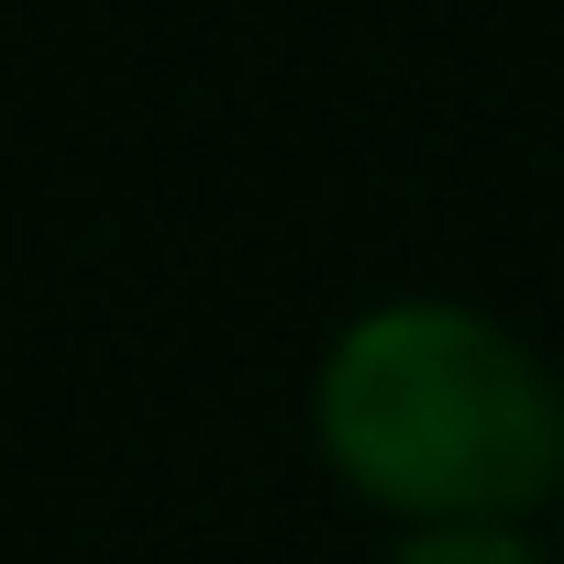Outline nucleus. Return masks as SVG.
<instances>
[{
  "label": "nucleus",
  "instance_id": "obj_1",
  "mask_svg": "<svg viewBox=\"0 0 564 564\" xmlns=\"http://www.w3.org/2000/svg\"><path fill=\"white\" fill-rule=\"evenodd\" d=\"M311 454L388 531L542 520L564 498V377L476 300H377L311 366Z\"/></svg>",
  "mask_w": 564,
  "mask_h": 564
},
{
  "label": "nucleus",
  "instance_id": "obj_2",
  "mask_svg": "<svg viewBox=\"0 0 564 564\" xmlns=\"http://www.w3.org/2000/svg\"><path fill=\"white\" fill-rule=\"evenodd\" d=\"M377 564H553V531L531 520H454V531H388Z\"/></svg>",
  "mask_w": 564,
  "mask_h": 564
},
{
  "label": "nucleus",
  "instance_id": "obj_3",
  "mask_svg": "<svg viewBox=\"0 0 564 564\" xmlns=\"http://www.w3.org/2000/svg\"><path fill=\"white\" fill-rule=\"evenodd\" d=\"M553 564H564V498H553Z\"/></svg>",
  "mask_w": 564,
  "mask_h": 564
}]
</instances>
